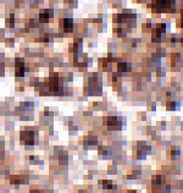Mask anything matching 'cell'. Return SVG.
Returning a JSON list of instances; mask_svg holds the SVG:
<instances>
[{"mask_svg":"<svg viewBox=\"0 0 183 193\" xmlns=\"http://www.w3.org/2000/svg\"><path fill=\"white\" fill-rule=\"evenodd\" d=\"M34 133L32 131H24L23 133H21V138H23V140L25 141V144H34Z\"/></svg>","mask_w":183,"mask_h":193,"instance_id":"6da1fadb","label":"cell"},{"mask_svg":"<svg viewBox=\"0 0 183 193\" xmlns=\"http://www.w3.org/2000/svg\"><path fill=\"white\" fill-rule=\"evenodd\" d=\"M62 20H63V30L65 32H71L72 31V28H73L72 19L65 18V19H62Z\"/></svg>","mask_w":183,"mask_h":193,"instance_id":"7a4b0ae2","label":"cell"},{"mask_svg":"<svg viewBox=\"0 0 183 193\" xmlns=\"http://www.w3.org/2000/svg\"><path fill=\"white\" fill-rule=\"evenodd\" d=\"M103 186H104L105 188H111L112 183H111V181H103Z\"/></svg>","mask_w":183,"mask_h":193,"instance_id":"3957f363","label":"cell"},{"mask_svg":"<svg viewBox=\"0 0 183 193\" xmlns=\"http://www.w3.org/2000/svg\"><path fill=\"white\" fill-rule=\"evenodd\" d=\"M128 193H136V192H135V191H131V192L130 191V192H128Z\"/></svg>","mask_w":183,"mask_h":193,"instance_id":"277c9868","label":"cell"}]
</instances>
